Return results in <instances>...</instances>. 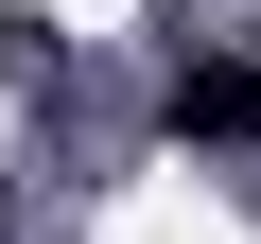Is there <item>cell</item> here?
<instances>
[{"label": "cell", "instance_id": "1", "mask_svg": "<svg viewBox=\"0 0 261 244\" xmlns=\"http://www.w3.org/2000/svg\"><path fill=\"white\" fill-rule=\"evenodd\" d=\"M157 122H174V140H226V157H244V140H261V70H244V53H192V70L157 87Z\"/></svg>", "mask_w": 261, "mask_h": 244}]
</instances>
